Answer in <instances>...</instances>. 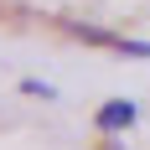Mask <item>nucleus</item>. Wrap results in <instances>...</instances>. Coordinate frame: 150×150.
Segmentation results:
<instances>
[{
  "label": "nucleus",
  "instance_id": "nucleus-2",
  "mask_svg": "<svg viewBox=\"0 0 150 150\" xmlns=\"http://www.w3.org/2000/svg\"><path fill=\"white\" fill-rule=\"evenodd\" d=\"M21 93H31V98H52V88H47V83H36V78H31V83H21Z\"/></svg>",
  "mask_w": 150,
  "mask_h": 150
},
{
  "label": "nucleus",
  "instance_id": "nucleus-1",
  "mask_svg": "<svg viewBox=\"0 0 150 150\" xmlns=\"http://www.w3.org/2000/svg\"><path fill=\"white\" fill-rule=\"evenodd\" d=\"M135 119H140V109L129 104V98H109V104L98 109V114H93V124H98L104 135H119V129H129Z\"/></svg>",
  "mask_w": 150,
  "mask_h": 150
}]
</instances>
